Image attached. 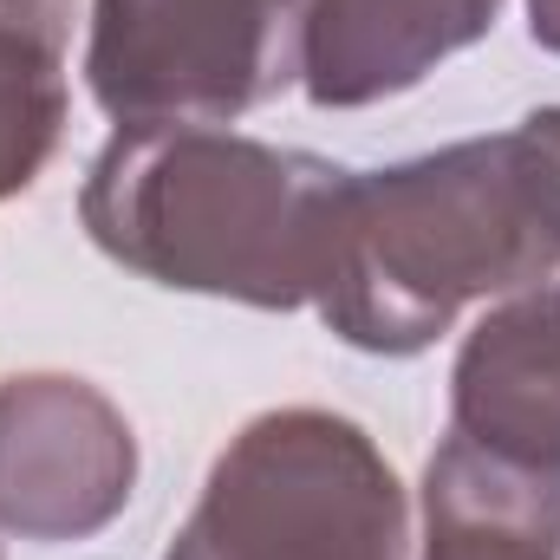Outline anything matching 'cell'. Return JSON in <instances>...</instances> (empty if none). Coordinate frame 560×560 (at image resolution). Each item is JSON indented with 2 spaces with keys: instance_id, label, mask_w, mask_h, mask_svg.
<instances>
[{
  "instance_id": "cell-3",
  "label": "cell",
  "mask_w": 560,
  "mask_h": 560,
  "mask_svg": "<svg viewBox=\"0 0 560 560\" xmlns=\"http://www.w3.org/2000/svg\"><path fill=\"white\" fill-rule=\"evenodd\" d=\"M411 509L352 418L293 405L242 423L163 560H405Z\"/></svg>"
},
{
  "instance_id": "cell-1",
  "label": "cell",
  "mask_w": 560,
  "mask_h": 560,
  "mask_svg": "<svg viewBox=\"0 0 560 560\" xmlns=\"http://www.w3.org/2000/svg\"><path fill=\"white\" fill-rule=\"evenodd\" d=\"M560 268V105L515 131L352 170L313 313L359 352L411 359L469 300L528 293Z\"/></svg>"
},
{
  "instance_id": "cell-7",
  "label": "cell",
  "mask_w": 560,
  "mask_h": 560,
  "mask_svg": "<svg viewBox=\"0 0 560 560\" xmlns=\"http://www.w3.org/2000/svg\"><path fill=\"white\" fill-rule=\"evenodd\" d=\"M502 0H326L306 46V98L319 112L378 105L423 85L450 52L495 26Z\"/></svg>"
},
{
  "instance_id": "cell-10",
  "label": "cell",
  "mask_w": 560,
  "mask_h": 560,
  "mask_svg": "<svg viewBox=\"0 0 560 560\" xmlns=\"http://www.w3.org/2000/svg\"><path fill=\"white\" fill-rule=\"evenodd\" d=\"M528 33H535V46L560 52V0H528Z\"/></svg>"
},
{
  "instance_id": "cell-5",
  "label": "cell",
  "mask_w": 560,
  "mask_h": 560,
  "mask_svg": "<svg viewBox=\"0 0 560 560\" xmlns=\"http://www.w3.org/2000/svg\"><path fill=\"white\" fill-rule=\"evenodd\" d=\"M138 436L125 411L72 378H0V528L20 541H85L125 515Z\"/></svg>"
},
{
  "instance_id": "cell-9",
  "label": "cell",
  "mask_w": 560,
  "mask_h": 560,
  "mask_svg": "<svg viewBox=\"0 0 560 560\" xmlns=\"http://www.w3.org/2000/svg\"><path fill=\"white\" fill-rule=\"evenodd\" d=\"M79 0H0V196H20L66 131Z\"/></svg>"
},
{
  "instance_id": "cell-8",
  "label": "cell",
  "mask_w": 560,
  "mask_h": 560,
  "mask_svg": "<svg viewBox=\"0 0 560 560\" xmlns=\"http://www.w3.org/2000/svg\"><path fill=\"white\" fill-rule=\"evenodd\" d=\"M423 560H560V469L450 430L423 469Z\"/></svg>"
},
{
  "instance_id": "cell-2",
  "label": "cell",
  "mask_w": 560,
  "mask_h": 560,
  "mask_svg": "<svg viewBox=\"0 0 560 560\" xmlns=\"http://www.w3.org/2000/svg\"><path fill=\"white\" fill-rule=\"evenodd\" d=\"M346 176L229 125H118L85 170V235L131 275L183 293L293 313L332 261Z\"/></svg>"
},
{
  "instance_id": "cell-6",
  "label": "cell",
  "mask_w": 560,
  "mask_h": 560,
  "mask_svg": "<svg viewBox=\"0 0 560 560\" xmlns=\"http://www.w3.org/2000/svg\"><path fill=\"white\" fill-rule=\"evenodd\" d=\"M450 430L509 463L560 469V287L541 280L476 319L450 372Z\"/></svg>"
},
{
  "instance_id": "cell-4",
  "label": "cell",
  "mask_w": 560,
  "mask_h": 560,
  "mask_svg": "<svg viewBox=\"0 0 560 560\" xmlns=\"http://www.w3.org/2000/svg\"><path fill=\"white\" fill-rule=\"evenodd\" d=\"M326 0H92L85 85L118 125H229L306 79Z\"/></svg>"
}]
</instances>
